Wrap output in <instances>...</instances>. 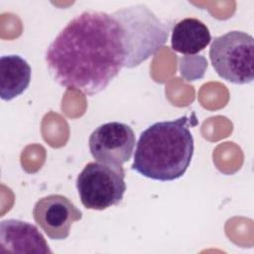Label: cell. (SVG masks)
<instances>
[{"label":"cell","mask_w":254,"mask_h":254,"mask_svg":"<svg viewBox=\"0 0 254 254\" xmlns=\"http://www.w3.org/2000/svg\"><path fill=\"white\" fill-rule=\"evenodd\" d=\"M33 216L49 238L63 240L68 237L71 224L80 220L82 213L66 196L50 194L36 202Z\"/></svg>","instance_id":"52a82bcc"},{"label":"cell","mask_w":254,"mask_h":254,"mask_svg":"<svg viewBox=\"0 0 254 254\" xmlns=\"http://www.w3.org/2000/svg\"><path fill=\"white\" fill-rule=\"evenodd\" d=\"M132 128L122 122H108L97 127L88 140L89 151L96 162L122 166L128 162L135 147Z\"/></svg>","instance_id":"8992f818"},{"label":"cell","mask_w":254,"mask_h":254,"mask_svg":"<svg viewBox=\"0 0 254 254\" xmlns=\"http://www.w3.org/2000/svg\"><path fill=\"white\" fill-rule=\"evenodd\" d=\"M31 66L18 55L2 56L0 59V96L12 100L22 94L31 81Z\"/></svg>","instance_id":"9c48e42d"},{"label":"cell","mask_w":254,"mask_h":254,"mask_svg":"<svg viewBox=\"0 0 254 254\" xmlns=\"http://www.w3.org/2000/svg\"><path fill=\"white\" fill-rule=\"evenodd\" d=\"M45 59L60 85L88 96L99 93L124 67L120 26L111 14L84 11L55 38Z\"/></svg>","instance_id":"6da1fadb"},{"label":"cell","mask_w":254,"mask_h":254,"mask_svg":"<svg viewBox=\"0 0 254 254\" xmlns=\"http://www.w3.org/2000/svg\"><path fill=\"white\" fill-rule=\"evenodd\" d=\"M211 36L206 25L195 18L179 21L172 30L171 46L175 52L195 55L210 43Z\"/></svg>","instance_id":"30bf717a"},{"label":"cell","mask_w":254,"mask_h":254,"mask_svg":"<svg viewBox=\"0 0 254 254\" xmlns=\"http://www.w3.org/2000/svg\"><path fill=\"white\" fill-rule=\"evenodd\" d=\"M76 189L87 209L104 210L117 205L126 190L124 169L118 165L90 162L77 176Z\"/></svg>","instance_id":"5b68a950"},{"label":"cell","mask_w":254,"mask_h":254,"mask_svg":"<svg viewBox=\"0 0 254 254\" xmlns=\"http://www.w3.org/2000/svg\"><path fill=\"white\" fill-rule=\"evenodd\" d=\"M209 59L223 79L246 84L254 78V39L242 31H230L212 40Z\"/></svg>","instance_id":"277c9868"},{"label":"cell","mask_w":254,"mask_h":254,"mask_svg":"<svg viewBox=\"0 0 254 254\" xmlns=\"http://www.w3.org/2000/svg\"><path fill=\"white\" fill-rule=\"evenodd\" d=\"M193 119L182 116L176 120L156 122L145 129L136 145L132 170L161 182L183 177L194 150L190 130Z\"/></svg>","instance_id":"7a4b0ae2"},{"label":"cell","mask_w":254,"mask_h":254,"mask_svg":"<svg viewBox=\"0 0 254 254\" xmlns=\"http://www.w3.org/2000/svg\"><path fill=\"white\" fill-rule=\"evenodd\" d=\"M111 15L121 29L124 67L138 66L154 56L169 38L171 24L161 20L145 4L123 7Z\"/></svg>","instance_id":"3957f363"},{"label":"cell","mask_w":254,"mask_h":254,"mask_svg":"<svg viewBox=\"0 0 254 254\" xmlns=\"http://www.w3.org/2000/svg\"><path fill=\"white\" fill-rule=\"evenodd\" d=\"M8 252L52 254L38 228L19 219H5L0 223V253Z\"/></svg>","instance_id":"ba28073f"}]
</instances>
